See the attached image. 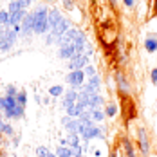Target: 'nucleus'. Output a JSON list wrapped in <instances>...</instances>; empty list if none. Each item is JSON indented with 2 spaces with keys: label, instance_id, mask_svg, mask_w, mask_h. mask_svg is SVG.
Listing matches in <instances>:
<instances>
[{
  "label": "nucleus",
  "instance_id": "obj_22",
  "mask_svg": "<svg viewBox=\"0 0 157 157\" xmlns=\"http://www.w3.org/2000/svg\"><path fill=\"white\" fill-rule=\"evenodd\" d=\"M2 134H6V136H15V128L9 125V123H6L4 128H2Z\"/></svg>",
  "mask_w": 157,
  "mask_h": 157
},
{
  "label": "nucleus",
  "instance_id": "obj_29",
  "mask_svg": "<svg viewBox=\"0 0 157 157\" xmlns=\"http://www.w3.org/2000/svg\"><path fill=\"white\" fill-rule=\"evenodd\" d=\"M150 78H152V83H154V85H157V67H155V69H152Z\"/></svg>",
  "mask_w": 157,
  "mask_h": 157
},
{
  "label": "nucleus",
  "instance_id": "obj_36",
  "mask_svg": "<svg viewBox=\"0 0 157 157\" xmlns=\"http://www.w3.org/2000/svg\"><path fill=\"white\" fill-rule=\"evenodd\" d=\"M2 31H4V29H2V25H0V33H2Z\"/></svg>",
  "mask_w": 157,
  "mask_h": 157
},
{
  "label": "nucleus",
  "instance_id": "obj_4",
  "mask_svg": "<svg viewBox=\"0 0 157 157\" xmlns=\"http://www.w3.org/2000/svg\"><path fill=\"white\" fill-rule=\"evenodd\" d=\"M22 31H20V36H31L33 27H34V13H29V15L24 16L22 24H20Z\"/></svg>",
  "mask_w": 157,
  "mask_h": 157
},
{
  "label": "nucleus",
  "instance_id": "obj_17",
  "mask_svg": "<svg viewBox=\"0 0 157 157\" xmlns=\"http://www.w3.org/2000/svg\"><path fill=\"white\" fill-rule=\"evenodd\" d=\"M36 154H38V157H56L54 154H51L45 146H38L36 148Z\"/></svg>",
  "mask_w": 157,
  "mask_h": 157
},
{
  "label": "nucleus",
  "instance_id": "obj_34",
  "mask_svg": "<svg viewBox=\"0 0 157 157\" xmlns=\"http://www.w3.org/2000/svg\"><path fill=\"white\" fill-rule=\"evenodd\" d=\"M154 9H155V13H157V0H155V6H154Z\"/></svg>",
  "mask_w": 157,
  "mask_h": 157
},
{
  "label": "nucleus",
  "instance_id": "obj_24",
  "mask_svg": "<svg viewBox=\"0 0 157 157\" xmlns=\"http://www.w3.org/2000/svg\"><path fill=\"white\" fill-rule=\"evenodd\" d=\"M67 114H69V117H76V116H79V114H78V109H76V105H72V107H67Z\"/></svg>",
  "mask_w": 157,
  "mask_h": 157
},
{
  "label": "nucleus",
  "instance_id": "obj_10",
  "mask_svg": "<svg viewBox=\"0 0 157 157\" xmlns=\"http://www.w3.org/2000/svg\"><path fill=\"white\" fill-rule=\"evenodd\" d=\"M74 54H76V47H74L72 44L63 45V47H60V51H58V56H60V58H63V60H71Z\"/></svg>",
  "mask_w": 157,
  "mask_h": 157
},
{
  "label": "nucleus",
  "instance_id": "obj_16",
  "mask_svg": "<svg viewBox=\"0 0 157 157\" xmlns=\"http://www.w3.org/2000/svg\"><path fill=\"white\" fill-rule=\"evenodd\" d=\"M92 116H90V119H94V121H103V117H105V112L99 109H94L92 112H90Z\"/></svg>",
  "mask_w": 157,
  "mask_h": 157
},
{
  "label": "nucleus",
  "instance_id": "obj_8",
  "mask_svg": "<svg viewBox=\"0 0 157 157\" xmlns=\"http://www.w3.org/2000/svg\"><path fill=\"white\" fill-rule=\"evenodd\" d=\"M69 29H71V24H69V20H67V18H62V20L56 24V27H54V29H51V33H52L54 36H58V38H60L63 33H67Z\"/></svg>",
  "mask_w": 157,
  "mask_h": 157
},
{
  "label": "nucleus",
  "instance_id": "obj_26",
  "mask_svg": "<svg viewBox=\"0 0 157 157\" xmlns=\"http://www.w3.org/2000/svg\"><path fill=\"white\" fill-rule=\"evenodd\" d=\"M62 2H63V7H65V9H69V11L74 7V0H62Z\"/></svg>",
  "mask_w": 157,
  "mask_h": 157
},
{
  "label": "nucleus",
  "instance_id": "obj_14",
  "mask_svg": "<svg viewBox=\"0 0 157 157\" xmlns=\"http://www.w3.org/2000/svg\"><path fill=\"white\" fill-rule=\"evenodd\" d=\"M103 112H105V116L114 117V116H116V112H117V105H116V103H109V105H107V109L103 110Z\"/></svg>",
  "mask_w": 157,
  "mask_h": 157
},
{
  "label": "nucleus",
  "instance_id": "obj_11",
  "mask_svg": "<svg viewBox=\"0 0 157 157\" xmlns=\"http://www.w3.org/2000/svg\"><path fill=\"white\" fill-rule=\"evenodd\" d=\"M144 49H146V52H155L157 51V36L155 34H148L144 38Z\"/></svg>",
  "mask_w": 157,
  "mask_h": 157
},
{
  "label": "nucleus",
  "instance_id": "obj_12",
  "mask_svg": "<svg viewBox=\"0 0 157 157\" xmlns=\"http://www.w3.org/2000/svg\"><path fill=\"white\" fill-rule=\"evenodd\" d=\"M76 99H78V92H74V90H69V92H65V99H63V105H65V109H67V107H72Z\"/></svg>",
  "mask_w": 157,
  "mask_h": 157
},
{
  "label": "nucleus",
  "instance_id": "obj_31",
  "mask_svg": "<svg viewBox=\"0 0 157 157\" xmlns=\"http://www.w3.org/2000/svg\"><path fill=\"white\" fill-rule=\"evenodd\" d=\"M0 110L4 112V98H0Z\"/></svg>",
  "mask_w": 157,
  "mask_h": 157
},
{
  "label": "nucleus",
  "instance_id": "obj_7",
  "mask_svg": "<svg viewBox=\"0 0 157 157\" xmlns=\"http://www.w3.org/2000/svg\"><path fill=\"white\" fill-rule=\"evenodd\" d=\"M63 16L60 15V11H58V7H52L51 11L47 13V24H49V29H54L56 27V24L62 20Z\"/></svg>",
  "mask_w": 157,
  "mask_h": 157
},
{
  "label": "nucleus",
  "instance_id": "obj_13",
  "mask_svg": "<svg viewBox=\"0 0 157 157\" xmlns=\"http://www.w3.org/2000/svg\"><path fill=\"white\" fill-rule=\"evenodd\" d=\"M123 148H125L126 157H137V155H136V150H134V146H132V143H130V139L123 137Z\"/></svg>",
  "mask_w": 157,
  "mask_h": 157
},
{
  "label": "nucleus",
  "instance_id": "obj_19",
  "mask_svg": "<svg viewBox=\"0 0 157 157\" xmlns=\"http://www.w3.org/2000/svg\"><path fill=\"white\" fill-rule=\"evenodd\" d=\"M49 94L51 96H62L63 94V87H60V85H52V87L49 89Z\"/></svg>",
  "mask_w": 157,
  "mask_h": 157
},
{
  "label": "nucleus",
  "instance_id": "obj_6",
  "mask_svg": "<svg viewBox=\"0 0 157 157\" xmlns=\"http://www.w3.org/2000/svg\"><path fill=\"white\" fill-rule=\"evenodd\" d=\"M87 60H89V56H85V54H74L69 62V69L71 71H79L81 67L87 65Z\"/></svg>",
  "mask_w": 157,
  "mask_h": 157
},
{
  "label": "nucleus",
  "instance_id": "obj_23",
  "mask_svg": "<svg viewBox=\"0 0 157 157\" xmlns=\"http://www.w3.org/2000/svg\"><path fill=\"white\" fill-rule=\"evenodd\" d=\"M16 94H18L16 87H13V85H7V89H6V96H9V98H16Z\"/></svg>",
  "mask_w": 157,
  "mask_h": 157
},
{
  "label": "nucleus",
  "instance_id": "obj_5",
  "mask_svg": "<svg viewBox=\"0 0 157 157\" xmlns=\"http://www.w3.org/2000/svg\"><path fill=\"white\" fill-rule=\"evenodd\" d=\"M83 79H85V72L83 71H71L67 74V83H71L74 89H78L83 85Z\"/></svg>",
  "mask_w": 157,
  "mask_h": 157
},
{
  "label": "nucleus",
  "instance_id": "obj_3",
  "mask_svg": "<svg viewBox=\"0 0 157 157\" xmlns=\"http://www.w3.org/2000/svg\"><path fill=\"white\" fill-rule=\"evenodd\" d=\"M121 105H123V114H125V119H134L136 117V107H134V101L130 94H121Z\"/></svg>",
  "mask_w": 157,
  "mask_h": 157
},
{
  "label": "nucleus",
  "instance_id": "obj_28",
  "mask_svg": "<svg viewBox=\"0 0 157 157\" xmlns=\"http://www.w3.org/2000/svg\"><path fill=\"white\" fill-rule=\"evenodd\" d=\"M18 4H20V7H22V9H25V11H27V7H29L31 0H18Z\"/></svg>",
  "mask_w": 157,
  "mask_h": 157
},
{
  "label": "nucleus",
  "instance_id": "obj_35",
  "mask_svg": "<svg viewBox=\"0 0 157 157\" xmlns=\"http://www.w3.org/2000/svg\"><path fill=\"white\" fill-rule=\"evenodd\" d=\"M110 157H117V155H116V154H110Z\"/></svg>",
  "mask_w": 157,
  "mask_h": 157
},
{
  "label": "nucleus",
  "instance_id": "obj_9",
  "mask_svg": "<svg viewBox=\"0 0 157 157\" xmlns=\"http://www.w3.org/2000/svg\"><path fill=\"white\" fill-rule=\"evenodd\" d=\"M116 81H117V89H119L121 94H130V85L125 79L123 72H116Z\"/></svg>",
  "mask_w": 157,
  "mask_h": 157
},
{
  "label": "nucleus",
  "instance_id": "obj_32",
  "mask_svg": "<svg viewBox=\"0 0 157 157\" xmlns=\"http://www.w3.org/2000/svg\"><path fill=\"white\" fill-rule=\"evenodd\" d=\"M4 125H6V123L2 121V116H0V132H2V128H4Z\"/></svg>",
  "mask_w": 157,
  "mask_h": 157
},
{
  "label": "nucleus",
  "instance_id": "obj_20",
  "mask_svg": "<svg viewBox=\"0 0 157 157\" xmlns=\"http://www.w3.org/2000/svg\"><path fill=\"white\" fill-rule=\"evenodd\" d=\"M0 25H9V13L7 11H0Z\"/></svg>",
  "mask_w": 157,
  "mask_h": 157
},
{
  "label": "nucleus",
  "instance_id": "obj_18",
  "mask_svg": "<svg viewBox=\"0 0 157 157\" xmlns=\"http://www.w3.org/2000/svg\"><path fill=\"white\" fill-rule=\"evenodd\" d=\"M56 157H71V148H65V146H60L58 150H56Z\"/></svg>",
  "mask_w": 157,
  "mask_h": 157
},
{
  "label": "nucleus",
  "instance_id": "obj_1",
  "mask_svg": "<svg viewBox=\"0 0 157 157\" xmlns=\"http://www.w3.org/2000/svg\"><path fill=\"white\" fill-rule=\"evenodd\" d=\"M34 13V27H33V33L34 34H44V33L49 31V24H47V7L45 6H40Z\"/></svg>",
  "mask_w": 157,
  "mask_h": 157
},
{
  "label": "nucleus",
  "instance_id": "obj_21",
  "mask_svg": "<svg viewBox=\"0 0 157 157\" xmlns=\"http://www.w3.org/2000/svg\"><path fill=\"white\" fill-rule=\"evenodd\" d=\"M16 101H18L20 105L25 107V101H27V94H25V90H18V94H16Z\"/></svg>",
  "mask_w": 157,
  "mask_h": 157
},
{
  "label": "nucleus",
  "instance_id": "obj_37",
  "mask_svg": "<svg viewBox=\"0 0 157 157\" xmlns=\"http://www.w3.org/2000/svg\"><path fill=\"white\" fill-rule=\"evenodd\" d=\"M47 2H52V0H47Z\"/></svg>",
  "mask_w": 157,
  "mask_h": 157
},
{
  "label": "nucleus",
  "instance_id": "obj_27",
  "mask_svg": "<svg viewBox=\"0 0 157 157\" xmlns=\"http://www.w3.org/2000/svg\"><path fill=\"white\" fill-rule=\"evenodd\" d=\"M56 42H58V36H54V34L51 33V34L47 36V42H45V44H47V45H51V44H56Z\"/></svg>",
  "mask_w": 157,
  "mask_h": 157
},
{
  "label": "nucleus",
  "instance_id": "obj_2",
  "mask_svg": "<svg viewBox=\"0 0 157 157\" xmlns=\"http://www.w3.org/2000/svg\"><path fill=\"white\" fill-rule=\"evenodd\" d=\"M137 144H139V150H141L143 155L144 157L150 155V139H148V134L143 126L137 128Z\"/></svg>",
  "mask_w": 157,
  "mask_h": 157
},
{
  "label": "nucleus",
  "instance_id": "obj_25",
  "mask_svg": "<svg viewBox=\"0 0 157 157\" xmlns=\"http://www.w3.org/2000/svg\"><path fill=\"white\" fill-rule=\"evenodd\" d=\"M89 78H92V76H96V69L92 67V65H87V71H83Z\"/></svg>",
  "mask_w": 157,
  "mask_h": 157
},
{
  "label": "nucleus",
  "instance_id": "obj_15",
  "mask_svg": "<svg viewBox=\"0 0 157 157\" xmlns=\"http://www.w3.org/2000/svg\"><path fill=\"white\" fill-rule=\"evenodd\" d=\"M22 7H20V4H18V0H11L9 2V7H7V13L9 15H13V13H18Z\"/></svg>",
  "mask_w": 157,
  "mask_h": 157
},
{
  "label": "nucleus",
  "instance_id": "obj_33",
  "mask_svg": "<svg viewBox=\"0 0 157 157\" xmlns=\"http://www.w3.org/2000/svg\"><path fill=\"white\" fill-rule=\"evenodd\" d=\"M110 4H112V7H116L117 6V0H110Z\"/></svg>",
  "mask_w": 157,
  "mask_h": 157
},
{
  "label": "nucleus",
  "instance_id": "obj_30",
  "mask_svg": "<svg viewBox=\"0 0 157 157\" xmlns=\"http://www.w3.org/2000/svg\"><path fill=\"white\" fill-rule=\"evenodd\" d=\"M123 4H125L126 7H134L136 6V0H123Z\"/></svg>",
  "mask_w": 157,
  "mask_h": 157
}]
</instances>
